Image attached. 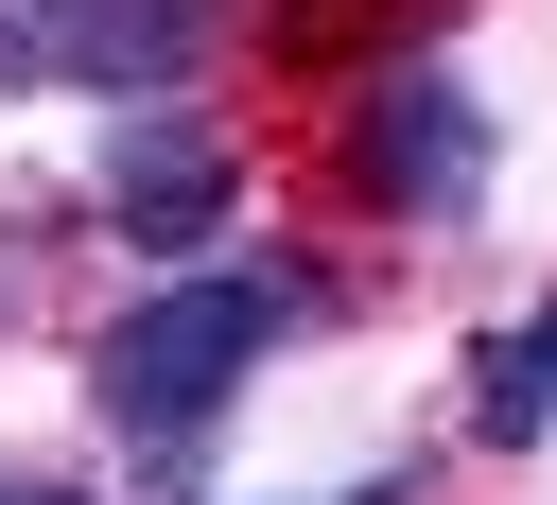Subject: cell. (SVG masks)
I'll list each match as a JSON object with an SVG mask.
<instances>
[{"instance_id": "6da1fadb", "label": "cell", "mask_w": 557, "mask_h": 505, "mask_svg": "<svg viewBox=\"0 0 557 505\" xmlns=\"http://www.w3.org/2000/svg\"><path fill=\"white\" fill-rule=\"evenodd\" d=\"M296 313H313V261H191V279H157L139 313L87 331V401H104L139 453H157V435H209L226 383H244Z\"/></svg>"}, {"instance_id": "7a4b0ae2", "label": "cell", "mask_w": 557, "mask_h": 505, "mask_svg": "<svg viewBox=\"0 0 557 505\" xmlns=\"http://www.w3.org/2000/svg\"><path fill=\"white\" fill-rule=\"evenodd\" d=\"M226 209H244V157H226V122H191V104H139V122L104 139V226H122L139 261H191Z\"/></svg>"}, {"instance_id": "3957f363", "label": "cell", "mask_w": 557, "mask_h": 505, "mask_svg": "<svg viewBox=\"0 0 557 505\" xmlns=\"http://www.w3.org/2000/svg\"><path fill=\"white\" fill-rule=\"evenodd\" d=\"M348 174H366L383 209H470V192H487V104H470L453 70H383Z\"/></svg>"}, {"instance_id": "277c9868", "label": "cell", "mask_w": 557, "mask_h": 505, "mask_svg": "<svg viewBox=\"0 0 557 505\" xmlns=\"http://www.w3.org/2000/svg\"><path fill=\"white\" fill-rule=\"evenodd\" d=\"M209 17H226V0H17V52L70 70V87L157 104L174 70H209Z\"/></svg>"}, {"instance_id": "5b68a950", "label": "cell", "mask_w": 557, "mask_h": 505, "mask_svg": "<svg viewBox=\"0 0 557 505\" xmlns=\"http://www.w3.org/2000/svg\"><path fill=\"white\" fill-rule=\"evenodd\" d=\"M470 435H487V453H540V435H557V313L470 348Z\"/></svg>"}, {"instance_id": "8992f818", "label": "cell", "mask_w": 557, "mask_h": 505, "mask_svg": "<svg viewBox=\"0 0 557 505\" xmlns=\"http://www.w3.org/2000/svg\"><path fill=\"white\" fill-rule=\"evenodd\" d=\"M383 17H435V0H278V52H348V35H383Z\"/></svg>"}, {"instance_id": "52a82bcc", "label": "cell", "mask_w": 557, "mask_h": 505, "mask_svg": "<svg viewBox=\"0 0 557 505\" xmlns=\"http://www.w3.org/2000/svg\"><path fill=\"white\" fill-rule=\"evenodd\" d=\"M331 505H418V470H366V488H331Z\"/></svg>"}, {"instance_id": "ba28073f", "label": "cell", "mask_w": 557, "mask_h": 505, "mask_svg": "<svg viewBox=\"0 0 557 505\" xmlns=\"http://www.w3.org/2000/svg\"><path fill=\"white\" fill-rule=\"evenodd\" d=\"M0 505H87V488H52V470H0Z\"/></svg>"}]
</instances>
